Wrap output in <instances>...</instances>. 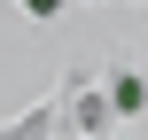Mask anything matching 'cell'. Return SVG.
<instances>
[{"mask_svg": "<svg viewBox=\"0 0 148 140\" xmlns=\"http://www.w3.org/2000/svg\"><path fill=\"white\" fill-rule=\"evenodd\" d=\"M23 8H31V16H55V8H62V0H23Z\"/></svg>", "mask_w": 148, "mask_h": 140, "instance_id": "cell-1", "label": "cell"}]
</instances>
